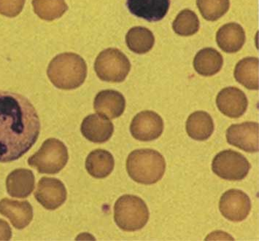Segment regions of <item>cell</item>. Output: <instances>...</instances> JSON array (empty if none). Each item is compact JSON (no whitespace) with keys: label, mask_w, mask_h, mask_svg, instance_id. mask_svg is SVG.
Here are the masks:
<instances>
[{"label":"cell","mask_w":259,"mask_h":241,"mask_svg":"<svg viewBox=\"0 0 259 241\" xmlns=\"http://www.w3.org/2000/svg\"><path fill=\"white\" fill-rule=\"evenodd\" d=\"M186 131L196 141H205L212 136L215 129L212 118L207 112L197 111L191 114L186 122Z\"/></svg>","instance_id":"d6986e66"},{"label":"cell","mask_w":259,"mask_h":241,"mask_svg":"<svg viewBox=\"0 0 259 241\" xmlns=\"http://www.w3.org/2000/svg\"><path fill=\"white\" fill-rule=\"evenodd\" d=\"M40 122L34 106L24 95L0 91V163L26 154L37 141Z\"/></svg>","instance_id":"6da1fadb"},{"label":"cell","mask_w":259,"mask_h":241,"mask_svg":"<svg viewBox=\"0 0 259 241\" xmlns=\"http://www.w3.org/2000/svg\"><path fill=\"white\" fill-rule=\"evenodd\" d=\"M115 161L111 153L105 150H96L87 157L85 168L96 179H104L113 171Z\"/></svg>","instance_id":"ffe728a7"},{"label":"cell","mask_w":259,"mask_h":241,"mask_svg":"<svg viewBox=\"0 0 259 241\" xmlns=\"http://www.w3.org/2000/svg\"><path fill=\"white\" fill-rule=\"evenodd\" d=\"M224 64V59L219 51L212 47L199 51L194 59L196 72L204 77H210L219 73Z\"/></svg>","instance_id":"44dd1931"},{"label":"cell","mask_w":259,"mask_h":241,"mask_svg":"<svg viewBox=\"0 0 259 241\" xmlns=\"http://www.w3.org/2000/svg\"><path fill=\"white\" fill-rule=\"evenodd\" d=\"M51 82L62 90H73L83 83L87 66L80 56L72 53L58 55L51 61L47 71Z\"/></svg>","instance_id":"7a4b0ae2"},{"label":"cell","mask_w":259,"mask_h":241,"mask_svg":"<svg viewBox=\"0 0 259 241\" xmlns=\"http://www.w3.org/2000/svg\"><path fill=\"white\" fill-rule=\"evenodd\" d=\"M95 111L110 119L121 116L126 107V100L120 92L105 90L100 92L94 103Z\"/></svg>","instance_id":"2e32d148"},{"label":"cell","mask_w":259,"mask_h":241,"mask_svg":"<svg viewBox=\"0 0 259 241\" xmlns=\"http://www.w3.org/2000/svg\"><path fill=\"white\" fill-rule=\"evenodd\" d=\"M227 142L247 153L258 152V124L246 122L234 124L227 130Z\"/></svg>","instance_id":"30bf717a"},{"label":"cell","mask_w":259,"mask_h":241,"mask_svg":"<svg viewBox=\"0 0 259 241\" xmlns=\"http://www.w3.org/2000/svg\"><path fill=\"white\" fill-rule=\"evenodd\" d=\"M250 163L240 153L232 150H224L216 155L212 170L219 177L228 181H241L250 171Z\"/></svg>","instance_id":"52a82bcc"},{"label":"cell","mask_w":259,"mask_h":241,"mask_svg":"<svg viewBox=\"0 0 259 241\" xmlns=\"http://www.w3.org/2000/svg\"><path fill=\"white\" fill-rule=\"evenodd\" d=\"M245 39L243 28L237 23L224 25L216 34L218 45L228 54H234L240 51L245 44Z\"/></svg>","instance_id":"e0dca14e"},{"label":"cell","mask_w":259,"mask_h":241,"mask_svg":"<svg viewBox=\"0 0 259 241\" xmlns=\"http://www.w3.org/2000/svg\"><path fill=\"white\" fill-rule=\"evenodd\" d=\"M12 237V230L8 223L0 219V240H10Z\"/></svg>","instance_id":"83f0119b"},{"label":"cell","mask_w":259,"mask_h":241,"mask_svg":"<svg viewBox=\"0 0 259 241\" xmlns=\"http://www.w3.org/2000/svg\"><path fill=\"white\" fill-rule=\"evenodd\" d=\"M216 105L222 113L231 118H239L247 111L248 101L240 89L228 87L218 94Z\"/></svg>","instance_id":"7c38bea8"},{"label":"cell","mask_w":259,"mask_h":241,"mask_svg":"<svg viewBox=\"0 0 259 241\" xmlns=\"http://www.w3.org/2000/svg\"><path fill=\"white\" fill-rule=\"evenodd\" d=\"M0 214L9 219L15 228L23 229L33 219L32 206L28 201L5 198L0 201Z\"/></svg>","instance_id":"5bb4252c"},{"label":"cell","mask_w":259,"mask_h":241,"mask_svg":"<svg viewBox=\"0 0 259 241\" xmlns=\"http://www.w3.org/2000/svg\"><path fill=\"white\" fill-rule=\"evenodd\" d=\"M67 189L60 180L44 177L38 182L34 197L45 209L56 210L67 200Z\"/></svg>","instance_id":"8fae6325"},{"label":"cell","mask_w":259,"mask_h":241,"mask_svg":"<svg viewBox=\"0 0 259 241\" xmlns=\"http://www.w3.org/2000/svg\"><path fill=\"white\" fill-rule=\"evenodd\" d=\"M165 169L164 157L151 149L135 150L126 160L127 172L132 179L140 184H156L162 179Z\"/></svg>","instance_id":"3957f363"},{"label":"cell","mask_w":259,"mask_h":241,"mask_svg":"<svg viewBox=\"0 0 259 241\" xmlns=\"http://www.w3.org/2000/svg\"><path fill=\"white\" fill-rule=\"evenodd\" d=\"M25 4V0H0V13L9 18L19 16Z\"/></svg>","instance_id":"4316f807"},{"label":"cell","mask_w":259,"mask_h":241,"mask_svg":"<svg viewBox=\"0 0 259 241\" xmlns=\"http://www.w3.org/2000/svg\"><path fill=\"white\" fill-rule=\"evenodd\" d=\"M131 69L130 60L116 49L105 50L96 59L95 69L100 80L121 82L126 78Z\"/></svg>","instance_id":"8992f818"},{"label":"cell","mask_w":259,"mask_h":241,"mask_svg":"<svg viewBox=\"0 0 259 241\" xmlns=\"http://www.w3.org/2000/svg\"><path fill=\"white\" fill-rule=\"evenodd\" d=\"M126 42L128 49L138 54L149 52L155 43V37L149 29L142 26H135L128 31Z\"/></svg>","instance_id":"603a6c76"},{"label":"cell","mask_w":259,"mask_h":241,"mask_svg":"<svg viewBox=\"0 0 259 241\" xmlns=\"http://www.w3.org/2000/svg\"><path fill=\"white\" fill-rule=\"evenodd\" d=\"M32 6L40 19L49 21L62 17L68 9L65 0H33Z\"/></svg>","instance_id":"cb8c5ba5"},{"label":"cell","mask_w":259,"mask_h":241,"mask_svg":"<svg viewBox=\"0 0 259 241\" xmlns=\"http://www.w3.org/2000/svg\"><path fill=\"white\" fill-rule=\"evenodd\" d=\"M234 77L249 90H258V59L255 57L242 59L236 65Z\"/></svg>","instance_id":"7402d4cb"},{"label":"cell","mask_w":259,"mask_h":241,"mask_svg":"<svg viewBox=\"0 0 259 241\" xmlns=\"http://www.w3.org/2000/svg\"><path fill=\"white\" fill-rule=\"evenodd\" d=\"M34 173L30 170L24 168L12 171L6 179L7 191L13 198H27L34 190Z\"/></svg>","instance_id":"ac0fdd59"},{"label":"cell","mask_w":259,"mask_h":241,"mask_svg":"<svg viewBox=\"0 0 259 241\" xmlns=\"http://www.w3.org/2000/svg\"><path fill=\"white\" fill-rule=\"evenodd\" d=\"M68 160V150L65 144L57 138H51L45 141L37 153L28 159V164L39 173L56 174L65 167Z\"/></svg>","instance_id":"5b68a950"},{"label":"cell","mask_w":259,"mask_h":241,"mask_svg":"<svg viewBox=\"0 0 259 241\" xmlns=\"http://www.w3.org/2000/svg\"><path fill=\"white\" fill-rule=\"evenodd\" d=\"M150 213L145 201L138 196L125 195L114 206V219L118 227L126 232L140 230L146 225Z\"/></svg>","instance_id":"277c9868"},{"label":"cell","mask_w":259,"mask_h":241,"mask_svg":"<svg viewBox=\"0 0 259 241\" xmlns=\"http://www.w3.org/2000/svg\"><path fill=\"white\" fill-rule=\"evenodd\" d=\"M221 213L228 220L240 222L245 220L251 210V202L246 193L232 189L224 192L219 202Z\"/></svg>","instance_id":"ba28073f"},{"label":"cell","mask_w":259,"mask_h":241,"mask_svg":"<svg viewBox=\"0 0 259 241\" xmlns=\"http://www.w3.org/2000/svg\"><path fill=\"white\" fill-rule=\"evenodd\" d=\"M126 6L134 16L149 22H156L167 14L170 0H127Z\"/></svg>","instance_id":"4fadbf2b"},{"label":"cell","mask_w":259,"mask_h":241,"mask_svg":"<svg viewBox=\"0 0 259 241\" xmlns=\"http://www.w3.org/2000/svg\"><path fill=\"white\" fill-rule=\"evenodd\" d=\"M82 136L92 142L102 143L108 141L114 131L113 124L102 115H91L81 124Z\"/></svg>","instance_id":"9a60e30c"},{"label":"cell","mask_w":259,"mask_h":241,"mask_svg":"<svg viewBox=\"0 0 259 241\" xmlns=\"http://www.w3.org/2000/svg\"><path fill=\"white\" fill-rule=\"evenodd\" d=\"M164 130V121L160 115L153 111L138 113L132 121L130 132L135 139L151 141L157 139Z\"/></svg>","instance_id":"9c48e42d"},{"label":"cell","mask_w":259,"mask_h":241,"mask_svg":"<svg viewBox=\"0 0 259 241\" xmlns=\"http://www.w3.org/2000/svg\"><path fill=\"white\" fill-rule=\"evenodd\" d=\"M196 5L204 19L215 21L229 11L230 2L229 0H196Z\"/></svg>","instance_id":"484cf974"},{"label":"cell","mask_w":259,"mask_h":241,"mask_svg":"<svg viewBox=\"0 0 259 241\" xmlns=\"http://www.w3.org/2000/svg\"><path fill=\"white\" fill-rule=\"evenodd\" d=\"M173 30L180 36L194 35L199 29V20L192 11L185 9L178 15L172 24Z\"/></svg>","instance_id":"d4e9b609"}]
</instances>
